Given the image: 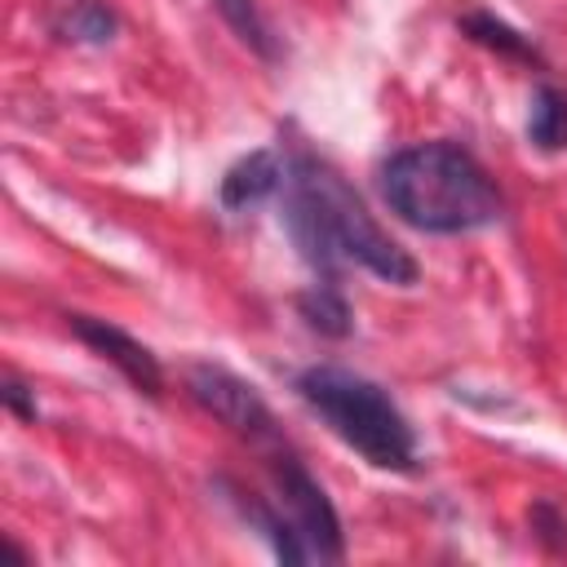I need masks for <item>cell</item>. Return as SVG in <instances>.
Wrapping results in <instances>:
<instances>
[{
	"mask_svg": "<svg viewBox=\"0 0 567 567\" xmlns=\"http://www.w3.org/2000/svg\"><path fill=\"white\" fill-rule=\"evenodd\" d=\"M284 221H288L301 257L323 275H337V266L354 261L385 284H399V288L416 284V261L408 257V248H399L372 221L363 199L315 155L292 159Z\"/></svg>",
	"mask_w": 567,
	"mask_h": 567,
	"instance_id": "obj_1",
	"label": "cell"
},
{
	"mask_svg": "<svg viewBox=\"0 0 567 567\" xmlns=\"http://www.w3.org/2000/svg\"><path fill=\"white\" fill-rule=\"evenodd\" d=\"M381 195L399 221L425 235H470L505 213L492 173L456 142H416L394 151L381 168Z\"/></svg>",
	"mask_w": 567,
	"mask_h": 567,
	"instance_id": "obj_2",
	"label": "cell"
},
{
	"mask_svg": "<svg viewBox=\"0 0 567 567\" xmlns=\"http://www.w3.org/2000/svg\"><path fill=\"white\" fill-rule=\"evenodd\" d=\"M297 390L328 421V430L341 443H350L368 465L399 470V474L416 470V456H421L416 452V434H412L408 416L394 408V399L377 381H368V377H359L350 368L315 363V368H306L297 377Z\"/></svg>",
	"mask_w": 567,
	"mask_h": 567,
	"instance_id": "obj_3",
	"label": "cell"
},
{
	"mask_svg": "<svg viewBox=\"0 0 567 567\" xmlns=\"http://www.w3.org/2000/svg\"><path fill=\"white\" fill-rule=\"evenodd\" d=\"M270 478H275L279 505H284L288 523L301 532L310 558H319V563H341V554H346L341 518H337L332 501L323 496V487L310 478V470H306L292 452H275V456H270Z\"/></svg>",
	"mask_w": 567,
	"mask_h": 567,
	"instance_id": "obj_4",
	"label": "cell"
},
{
	"mask_svg": "<svg viewBox=\"0 0 567 567\" xmlns=\"http://www.w3.org/2000/svg\"><path fill=\"white\" fill-rule=\"evenodd\" d=\"M186 390L208 416H217L239 439H248V443H275L279 439L275 412L266 408V399L244 377H235V372H226L217 363H195L186 372Z\"/></svg>",
	"mask_w": 567,
	"mask_h": 567,
	"instance_id": "obj_5",
	"label": "cell"
},
{
	"mask_svg": "<svg viewBox=\"0 0 567 567\" xmlns=\"http://www.w3.org/2000/svg\"><path fill=\"white\" fill-rule=\"evenodd\" d=\"M62 319H66V328H71L93 354H102L106 363H115L128 385H137V390L151 394V399L164 394V368H159V359H155L137 337H128L124 328H115V323H106V319H93V315H62Z\"/></svg>",
	"mask_w": 567,
	"mask_h": 567,
	"instance_id": "obj_6",
	"label": "cell"
},
{
	"mask_svg": "<svg viewBox=\"0 0 567 567\" xmlns=\"http://www.w3.org/2000/svg\"><path fill=\"white\" fill-rule=\"evenodd\" d=\"M279 177H284V168H279L275 151H248V155L235 159V164L226 168V177H221V208L239 213V208L261 204L266 195H275Z\"/></svg>",
	"mask_w": 567,
	"mask_h": 567,
	"instance_id": "obj_7",
	"label": "cell"
},
{
	"mask_svg": "<svg viewBox=\"0 0 567 567\" xmlns=\"http://www.w3.org/2000/svg\"><path fill=\"white\" fill-rule=\"evenodd\" d=\"M461 31H465L474 44L496 49V53H505V58H518V62H540L536 44H532L527 35H518L509 22H501L496 13H487V9H470V13H461Z\"/></svg>",
	"mask_w": 567,
	"mask_h": 567,
	"instance_id": "obj_8",
	"label": "cell"
},
{
	"mask_svg": "<svg viewBox=\"0 0 567 567\" xmlns=\"http://www.w3.org/2000/svg\"><path fill=\"white\" fill-rule=\"evenodd\" d=\"M527 137L540 151H567V93L554 84H540L532 93V115H527Z\"/></svg>",
	"mask_w": 567,
	"mask_h": 567,
	"instance_id": "obj_9",
	"label": "cell"
},
{
	"mask_svg": "<svg viewBox=\"0 0 567 567\" xmlns=\"http://www.w3.org/2000/svg\"><path fill=\"white\" fill-rule=\"evenodd\" d=\"M217 4V13L226 18V27L257 53V58H266V62H275L279 58V40H275V27L266 22V13L257 9V0H213Z\"/></svg>",
	"mask_w": 567,
	"mask_h": 567,
	"instance_id": "obj_10",
	"label": "cell"
},
{
	"mask_svg": "<svg viewBox=\"0 0 567 567\" xmlns=\"http://www.w3.org/2000/svg\"><path fill=\"white\" fill-rule=\"evenodd\" d=\"M297 310H301V319H306L315 332H323V337H350V328H354L350 306H346V297H341L332 284H315L310 292H301V297H297Z\"/></svg>",
	"mask_w": 567,
	"mask_h": 567,
	"instance_id": "obj_11",
	"label": "cell"
},
{
	"mask_svg": "<svg viewBox=\"0 0 567 567\" xmlns=\"http://www.w3.org/2000/svg\"><path fill=\"white\" fill-rule=\"evenodd\" d=\"M62 31L80 44H106L115 35V13L106 0H80L66 18H62Z\"/></svg>",
	"mask_w": 567,
	"mask_h": 567,
	"instance_id": "obj_12",
	"label": "cell"
},
{
	"mask_svg": "<svg viewBox=\"0 0 567 567\" xmlns=\"http://www.w3.org/2000/svg\"><path fill=\"white\" fill-rule=\"evenodd\" d=\"M532 532H536V540L545 545V549H554V554H563L567 549V523L558 518V509L554 505H532Z\"/></svg>",
	"mask_w": 567,
	"mask_h": 567,
	"instance_id": "obj_13",
	"label": "cell"
},
{
	"mask_svg": "<svg viewBox=\"0 0 567 567\" xmlns=\"http://www.w3.org/2000/svg\"><path fill=\"white\" fill-rule=\"evenodd\" d=\"M0 399H4V408L13 412V416H22V421H35V399H31V390L9 372L4 381H0Z\"/></svg>",
	"mask_w": 567,
	"mask_h": 567,
	"instance_id": "obj_14",
	"label": "cell"
}]
</instances>
